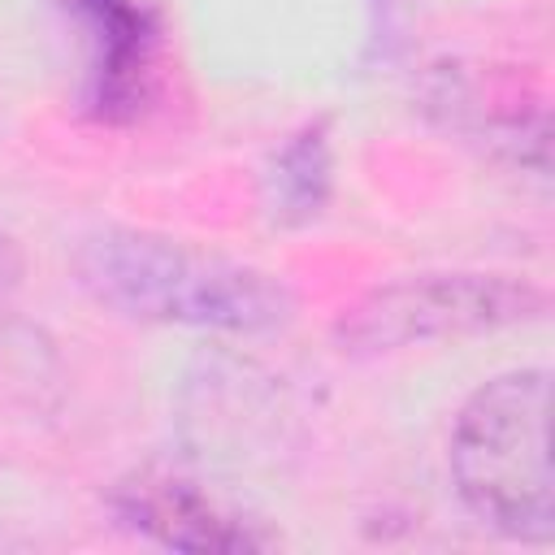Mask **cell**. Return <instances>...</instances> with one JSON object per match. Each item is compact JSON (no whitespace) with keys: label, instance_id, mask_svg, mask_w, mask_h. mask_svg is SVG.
Here are the masks:
<instances>
[{"label":"cell","instance_id":"cell-1","mask_svg":"<svg viewBox=\"0 0 555 555\" xmlns=\"http://www.w3.org/2000/svg\"><path fill=\"white\" fill-rule=\"evenodd\" d=\"M74 269L95 304L130 321L247 338L273 334L295 317V295L273 273L147 230H100L82 238Z\"/></svg>","mask_w":555,"mask_h":555},{"label":"cell","instance_id":"cell-2","mask_svg":"<svg viewBox=\"0 0 555 555\" xmlns=\"http://www.w3.org/2000/svg\"><path fill=\"white\" fill-rule=\"evenodd\" d=\"M451 477L464 507L503 538H555L546 369H512L468 395L451 429Z\"/></svg>","mask_w":555,"mask_h":555},{"label":"cell","instance_id":"cell-3","mask_svg":"<svg viewBox=\"0 0 555 555\" xmlns=\"http://www.w3.org/2000/svg\"><path fill=\"white\" fill-rule=\"evenodd\" d=\"M546 291L512 273H412L356 299L334 334L351 356H390L538 321Z\"/></svg>","mask_w":555,"mask_h":555},{"label":"cell","instance_id":"cell-4","mask_svg":"<svg viewBox=\"0 0 555 555\" xmlns=\"http://www.w3.org/2000/svg\"><path fill=\"white\" fill-rule=\"evenodd\" d=\"M87 26V113L104 126H130L143 117L156 91L160 17L147 0H74Z\"/></svg>","mask_w":555,"mask_h":555},{"label":"cell","instance_id":"cell-5","mask_svg":"<svg viewBox=\"0 0 555 555\" xmlns=\"http://www.w3.org/2000/svg\"><path fill=\"white\" fill-rule=\"evenodd\" d=\"M117 507L126 520L147 529L156 542L178 551H251L264 546L260 533L225 516L208 494L178 477H139L121 486Z\"/></svg>","mask_w":555,"mask_h":555},{"label":"cell","instance_id":"cell-6","mask_svg":"<svg viewBox=\"0 0 555 555\" xmlns=\"http://www.w3.org/2000/svg\"><path fill=\"white\" fill-rule=\"evenodd\" d=\"M273 186H278V212L291 221H308L321 212L330 195V147H325V126H308L295 134L278 165H273Z\"/></svg>","mask_w":555,"mask_h":555},{"label":"cell","instance_id":"cell-7","mask_svg":"<svg viewBox=\"0 0 555 555\" xmlns=\"http://www.w3.org/2000/svg\"><path fill=\"white\" fill-rule=\"evenodd\" d=\"M22 269H26V260H22L17 243L0 230V291H13V286L22 282Z\"/></svg>","mask_w":555,"mask_h":555}]
</instances>
